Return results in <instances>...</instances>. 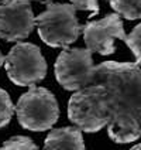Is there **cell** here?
I'll return each instance as SVG.
<instances>
[{"label":"cell","instance_id":"1","mask_svg":"<svg viewBox=\"0 0 141 150\" xmlns=\"http://www.w3.org/2000/svg\"><path fill=\"white\" fill-rule=\"evenodd\" d=\"M95 83L107 95L112 119L109 137L116 143H131L141 137V68L135 62L106 61L96 67Z\"/></svg>","mask_w":141,"mask_h":150},{"label":"cell","instance_id":"2","mask_svg":"<svg viewBox=\"0 0 141 150\" xmlns=\"http://www.w3.org/2000/svg\"><path fill=\"white\" fill-rule=\"evenodd\" d=\"M68 117L86 133H95L103 129L112 119L106 89L100 83H92L76 91L68 103Z\"/></svg>","mask_w":141,"mask_h":150},{"label":"cell","instance_id":"3","mask_svg":"<svg viewBox=\"0 0 141 150\" xmlns=\"http://www.w3.org/2000/svg\"><path fill=\"white\" fill-rule=\"evenodd\" d=\"M38 35L47 45L67 48L78 40L82 25L76 18V8L71 3H50L35 17Z\"/></svg>","mask_w":141,"mask_h":150},{"label":"cell","instance_id":"4","mask_svg":"<svg viewBox=\"0 0 141 150\" xmlns=\"http://www.w3.org/2000/svg\"><path fill=\"white\" fill-rule=\"evenodd\" d=\"M18 123L31 132L48 130L57 123L59 108L54 93L42 86H30L16 105Z\"/></svg>","mask_w":141,"mask_h":150},{"label":"cell","instance_id":"5","mask_svg":"<svg viewBox=\"0 0 141 150\" xmlns=\"http://www.w3.org/2000/svg\"><path fill=\"white\" fill-rule=\"evenodd\" d=\"M6 72L18 86H33L47 75V62L40 47L31 42H17L6 57Z\"/></svg>","mask_w":141,"mask_h":150},{"label":"cell","instance_id":"6","mask_svg":"<svg viewBox=\"0 0 141 150\" xmlns=\"http://www.w3.org/2000/svg\"><path fill=\"white\" fill-rule=\"evenodd\" d=\"M96 67L89 48H65L55 61V76L67 91H79L95 83Z\"/></svg>","mask_w":141,"mask_h":150},{"label":"cell","instance_id":"7","mask_svg":"<svg viewBox=\"0 0 141 150\" xmlns=\"http://www.w3.org/2000/svg\"><path fill=\"white\" fill-rule=\"evenodd\" d=\"M35 27V17L30 0L0 1V38L17 42L27 38Z\"/></svg>","mask_w":141,"mask_h":150},{"label":"cell","instance_id":"8","mask_svg":"<svg viewBox=\"0 0 141 150\" xmlns=\"http://www.w3.org/2000/svg\"><path fill=\"white\" fill-rule=\"evenodd\" d=\"M83 40L92 52L110 55L116 51L114 40H126L121 16L117 13L107 14L98 21H89L82 27Z\"/></svg>","mask_w":141,"mask_h":150},{"label":"cell","instance_id":"9","mask_svg":"<svg viewBox=\"0 0 141 150\" xmlns=\"http://www.w3.org/2000/svg\"><path fill=\"white\" fill-rule=\"evenodd\" d=\"M44 150H85L82 130L69 126L52 129L45 137Z\"/></svg>","mask_w":141,"mask_h":150},{"label":"cell","instance_id":"10","mask_svg":"<svg viewBox=\"0 0 141 150\" xmlns=\"http://www.w3.org/2000/svg\"><path fill=\"white\" fill-rule=\"evenodd\" d=\"M110 7L127 20L141 18V0H109Z\"/></svg>","mask_w":141,"mask_h":150},{"label":"cell","instance_id":"11","mask_svg":"<svg viewBox=\"0 0 141 150\" xmlns=\"http://www.w3.org/2000/svg\"><path fill=\"white\" fill-rule=\"evenodd\" d=\"M14 112L16 106L13 105L10 95L3 88H0V129L10 123Z\"/></svg>","mask_w":141,"mask_h":150},{"label":"cell","instance_id":"12","mask_svg":"<svg viewBox=\"0 0 141 150\" xmlns=\"http://www.w3.org/2000/svg\"><path fill=\"white\" fill-rule=\"evenodd\" d=\"M0 150H40L37 144L27 136H14L3 143Z\"/></svg>","mask_w":141,"mask_h":150},{"label":"cell","instance_id":"13","mask_svg":"<svg viewBox=\"0 0 141 150\" xmlns=\"http://www.w3.org/2000/svg\"><path fill=\"white\" fill-rule=\"evenodd\" d=\"M124 41L127 47L133 51L134 57H135V64L141 65V23L134 27L131 33L126 37Z\"/></svg>","mask_w":141,"mask_h":150},{"label":"cell","instance_id":"14","mask_svg":"<svg viewBox=\"0 0 141 150\" xmlns=\"http://www.w3.org/2000/svg\"><path fill=\"white\" fill-rule=\"evenodd\" d=\"M69 1H71V4L76 10H90L92 16L99 13V3H98V0H69Z\"/></svg>","mask_w":141,"mask_h":150},{"label":"cell","instance_id":"15","mask_svg":"<svg viewBox=\"0 0 141 150\" xmlns=\"http://www.w3.org/2000/svg\"><path fill=\"white\" fill-rule=\"evenodd\" d=\"M4 61H6V58H4V55L1 54V51H0V68H1V65L4 64Z\"/></svg>","mask_w":141,"mask_h":150},{"label":"cell","instance_id":"16","mask_svg":"<svg viewBox=\"0 0 141 150\" xmlns=\"http://www.w3.org/2000/svg\"><path fill=\"white\" fill-rule=\"evenodd\" d=\"M130 150H141V143H138V144H135V146H133Z\"/></svg>","mask_w":141,"mask_h":150},{"label":"cell","instance_id":"17","mask_svg":"<svg viewBox=\"0 0 141 150\" xmlns=\"http://www.w3.org/2000/svg\"><path fill=\"white\" fill-rule=\"evenodd\" d=\"M34 1H40V3H48V4H50L52 0H34Z\"/></svg>","mask_w":141,"mask_h":150}]
</instances>
